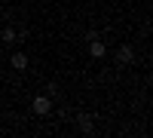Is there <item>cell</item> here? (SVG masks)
<instances>
[{"label":"cell","mask_w":153,"mask_h":138,"mask_svg":"<svg viewBox=\"0 0 153 138\" xmlns=\"http://www.w3.org/2000/svg\"><path fill=\"white\" fill-rule=\"evenodd\" d=\"M80 132H86V135L92 132V117H89V114H83V117H80Z\"/></svg>","instance_id":"cell-5"},{"label":"cell","mask_w":153,"mask_h":138,"mask_svg":"<svg viewBox=\"0 0 153 138\" xmlns=\"http://www.w3.org/2000/svg\"><path fill=\"white\" fill-rule=\"evenodd\" d=\"M16 40H19V34L12 28H3V43H16Z\"/></svg>","instance_id":"cell-6"},{"label":"cell","mask_w":153,"mask_h":138,"mask_svg":"<svg viewBox=\"0 0 153 138\" xmlns=\"http://www.w3.org/2000/svg\"><path fill=\"white\" fill-rule=\"evenodd\" d=\"M31 107H34V114H37V117H43V114H49V107H52V101H49V95H37Z\"/></svg>","instance_id":"cell-1"},{"label":"cell","mask_w":153,"mask_h":138,"mask_svg":"<svg viewBox=\"0 0 153 138\" xmlns=\"http://www.w3.org/2000/svg\"><path fill=\"white\" fill-rule=\"evenodd\" d=\"M12 68L25 71V68H28V55H25V52H12Z\"/></svg>","instance_id":"cell-4"},{"label":"cell","mask_w":153,"mask_h":138,"mask_svg":"<svg viewBox=\"0 0 153 138\" xmlns=\"http://www.w3.org/2000/svg\"><path fill=\"white\" fill-rule=\"evenodd\" d=\"M89 55H92V58H104L107 55V46L101 40H89Z\"/></svg>","instance_id":"cell-2"},{"label":"cell","mask_w":153,"mask_h":138,"mask_svg":"<svg viewBox=\"0 0 153 138\" xmlns=\"http://www.w3.org/2000/svg\"><path fill=\"white\" fill-rule=\"evenodd\" d=\"M117 61L120 65H129V61H135V49L126 43V46H120V52H117Z\"/></svg>","instance_id":"cell-3"}]
</instances>
